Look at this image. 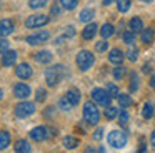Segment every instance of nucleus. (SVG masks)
<instances>
[{"mask_svg":"<svg viewBox=\"0 0 155 153\" xmlns=\"http://www.w3.org/2000/svg\"><path fill=\"white\" fill-rule=\"evenodd\" d=\"M14 113H15V116H18V118H27V116H30V115L35 113V103L27 102V100L17 103V105L14 106Z\"/></svg>","mask_w":155,"mask_h":153,"instance_id":"39448f33","label":"nucleus"},{"mask_svg":"<svg viewBox=\"0 0 155 153\" xmlns=\"http://www.w3.org/2000/svg\"><path fill=\"white\" fill-rule=\"evenodd\" d=\"M128 25H130V30H132V32H135V33L142 32V30L145 28V27H143V22H142L140 17H134V18L128 22Z\"/></svg>","mask_w":155,"mask_h":153,"instance_id":"4be33fe9","label":"nucleus"},{"mask_svg":"<svg viewBox=\"0 0 155 153\" xmlns=\"http://www.w3.org/2000/svg\"><path fill=\"white\" fill-rule=\"evenodd\" d=\"M4 98V92H2V88H0V100Z\"/></svg>","mask_w":155,"mask_h":153,"instance_id":"8fccbe9b","label":"nucleus"},{"mask_svg":"<svg viewBox=\"0 0 155 153\" xmlns=\"http://www.w3.org/2000/svg\"><path fill=\"white\" fill-rule=\"evenodd\" d=\"M48 38H50V33H48L47 30H42V32L35 33V35H28L27 37V43L28 45H40V43L47 42Z\"/></svg>","mask_w":155,"mask_h":153,"instance_id":"1a4fd4ad","label":"nucleus"},{"mask_svg":"<svg viewBox=\"0 0 155 153\" xmlns=\"http://www.w3.org/2000/svg\"><path fill=\"white\" fill-rule=\"evenodd\" d=\"M125 76V67L118 65L117 68H114V78L115 80H122Z\"/></svg>","mask_w":155,"mask_h":153,"instance_id":"473e14b6","label":"nucleus"},{"mask_svg":"<svg viewBox=\"0 0 155 153\" xmlns=\"http://www.w3.org/2000/svg\"><path fill=\"white\" fill-rule=\"evenodd\" d=\"M97 23H88L87 27L84 28V32H82V38L84 40H92L95 37V33H97Z\"/></svg>","mask_w":155,"mask_h":153,"instance_id":"dca6fc26","label":"nucleus"},{"mask_svg":"<svg viewBox=\"0 0 155 153\" xmlns=\"http://www.w3.org/2000/svg\"><path fill=\"white\" fill-rule=\"evenodd\" d=\"M107 143L115 150H122L125 145H127V135L120 130H112L107 136Z\"/></svg>","mask_w":155,"mask_h":153,"instance_id":"20e7f679","label":"nucleus"},{"mask_svg":"<svg viewBox=\"0 0 155 153\" xmlns=\"http://www.w3.org/2000/svg\"><path fill=\"white\" fill-rule=\"evenodd\" d=\"M118 105H120V108H128V106H132V103H134V100L130 98V95H127V93H118Z\"/></svg>","mask_w":155,"mask_h":153,"instance_id":"5701e85b","label":"nucleus"},{"mask_svg":"<svg viewBox=\"0 0 155 153\" xmlns=\"http://www.w3.org/2000/svg\"><path fill=\"white\" fill-rule=\"evenodd\" d=\"M145 150H147V146H145V145H140V148H138V151H145Z\"/></svg>","mask_w":155,"mask_h":153,"instance_id":"09e8293b","label":"nucleus"},{"mask_svg":"<svg viewBox=\"0 0 155 153\" xmlns=\"http://www.w3.org/2000/svg\"><path fill=\"white\" fill-rule=\"evenodd\" d=\"M125 58V53L122 52L120 48H112L110 53H108V60H110V63H115V65H120L122 62H124Z\"/></svg>","mask_w":155,"mask_h":153,"instance_id":"4468645a","label":"nucleus"},{"mask_svg":"<svg viewBox=\"0 0 155 153\" xmlns=\"http://www.w3.org/2000/svg\"><path fill=\"white\" fill-rule=\"evenodd\" d=\"M30 86L27 85V83H15L14 85V96H17V98H28V95H30Z\"/></svg>","mask_w":155,"mask_h":153,"instance_id":"9d476101","label":"nucleus"},{"mask_svg":"<svg viewBox=\"0 0 155 153\" xmlns=\"http://www.w3.org/2000/svg\"><path fill=\"white\" fill-rule=\"evenodd\" d=\"M60 5L65 10H74L78 5V0H60Z\"/></svg>","mask_w":155,"mask_h":153,"instance_id":"c85d7f7f","label":"nucleus"},{"mask_svg":"<svg viewBox=\"0 0 155 153\" xmlns=\"http://www.w3.org/2000/svg\"><path fill=\"white\" fill-rule=\"evenodd\" d=\"M115 33V27L112 25V23H104V25L100 27V35L104 37V38H108V37H112Z\"/></svg>","mask_w":155,"mask_h":153,"instance_id":"b1692460","label":"nucleus"},{"mask_svg":"<svg viewBox=\"0 0 155 153\" xmlns=\"http://www.w3.org/2000/svg\"><path fill=\"white\" fill-rule=\"evenodd\" d=\"M65 73H67V70H65L64 65H60V63L54 65L45 70V82H47L48 86H57L62 82V78L65 76Z\"/></svg>","mask_w":155,"mask_h":153,"instance_id":"f257e3e1","label":"nucleus"},{"mask_svg":"<svg viewBox=\"0 0 155 153\" xmlns=\"http://www.w3.org/2000/svg\"><path fill=\"white\" fill-rule=\"evenodd\" d=\"M142 116H143L145 120H150L152 116H153V103L152 102H147L143 105V108H142Z\"/></svg>","mask_w":155,"mask_h":153,"instance_id":"393cba45","label":"nucleus"},{"mask_svg":"<svg viewBox=\"0 0 155 153\" xmlns=\"http://www.w3.org/2000/svg\"><path fill=\"white\" fill-rule=\"evenodd\" d=\"M14 150L17 153H28V151H32V146L27 140H17L14 145Z\"/></svg>","mask_w":155,"mask_h":153,"instance_id":"a211bd4d","label":"nucleus"},{"mask_svg":"<svg viewBox=\"0 0 155 153\" xmlns=\"http://www.w3.org/2000/svg\"><path fill=\"white\" fill-rule=\"evenodd\" d=\"M140 2H143V3H150L152 0H140Z\"/></svg>","mask_w":155,"mask_h":153,"instance_id":"3c124183","label":"nucleus"},{"mask_svg":"<svg viewBox=\"0 0 155 153\" xmlns=\"http://www.w3.org/2000/svg\"><path fill=\"white\" fill-rule=\"evenodd\" d=\"M127 58L130 60V62H137V58H138V50H137V48H130V50H128V53H127Z\"/></svg>","mask_w":155,"mask_h":153,"instance_id":"4c0bfd02","label":"nucleus"},{"mask_svg":"<svg viewBox=\"0 0 155 153\" xmlns=\"http://www.w3.org/2000/svg\"><path fill=\"white\" fill-rule=\"evenodd\" d=\"M122 38H124V42L127 43V45H132V43L135 42V32H132V30H128V32H124Z\"/></svg>","mask_w":155,"mask_h":153,"instance_id":"c756f323","label":"nucleus"},{"mask_svg":"<svg viewBox=\"0 0 155 153\" xmlns=\"http://www.w3.org/2000/svg\"><path fill=\"white\" fill-rule=\"evenodd\" d=\"M142 70H143V73H148V72H150V65H148V63H145V65H143V68H142Z\"/></svg>","mask_w":155,"mask_h":153,"instance_id":"a18cd8bd","label":"nucleus"},{"mask_svg":"<svg viewBox=\"0 0 155 153\" xmlns=\"http://www.w3.org/2000/svg\"><path fill=\"white\" fill-rule=\"evenodd\" d=\"M45 98H47V90L38 88L37 93H35V100H37V102H45Z\"/></svg>","mask_w":155,"mask_h":153,"instance_id":"c9c22d12","label":"nucleus"},{"mask_svg":"<svg viewBox=\"0 0 155 153\" xmlns=\"http://www.w3.org/2000/svg\"><path fill=\"white\" fill-rule=\"evenodd\" d=\"M107 48H108V42H105V38L102 40V42L95 43V50H97V52H105Z\"/></svg>","mask_w":155,"mask_h":153,"instance_id":"58836bf2","label":"nucleus"},{"mask_svg":"<svg viewBox=\"0 0 155 153\" xmlns=\"http://www.w3.org/2000/svg\"><path fill=\"white\" fill-rule=\"evenodd\" d=\"M62 143H64V146H65L67 150H74V148H77L78 140L74 138V136H70V135H67L64 140H62Z\"/></svg>","mask_w":155,"mask_h":153,"instance_id":"a878e982","label":"nucleus"},{"mask_svg":"<svg viewBox=\"0 0 155 153\" xmlns=\"http://www.w3.org/2000/svg\"><path fill=\"white\" fill-rule=\"evenodd\" d=\"M128 120H130V115H128V112H120L118 113V123H120V126H127Z\"/></svg>","mask_w":155,"mask_h":153,"instance_id":"2f4dec72","label":"nucleus"},{"mask_svg":"<svg viewBox=\"0 0 155 153\" xmlns=\"http://www.w3.org/2000/svg\"><path fill=\"white\" fill-rule=\"evenodd\" d=\"M8 45H10V43H8L7 40L4 38V37H0V55H2L4 52H7V50H8Z\"/></svg>","mask_w":155,"mask_h":153,"instance_id":"ea45409f","label":"nucleus"},{"mask_svg":"<svg viewBox=\"0 0 155 153\" xmlns=\"http://www.w3.org/2000/svg\"><path fill=\"white\" fill-rule=\"evenodd\" d=\"M112 2H117V0H104V2H102V3H104V5L107 7V5H110Z\"/></svg>","mask_w":155,"mask_h":153,"instance_id":"49530a36","label":"nucleus"},{"mask_svg":"<svg viewBox=\"0 0 155 153\" xmlns=\"http://www.w3.org/2000/svg\"><path fill=\"white\" fill-rule=\"evenodd\" d=\"M48 17L42 15V13H35V15H30L27 20H25V27L27 28H40V27L47 25L48 23Z\"/></svg>","mask_w":155,"mask_h":153,"instance_id":"0eeeda50","label":"nucleus"},{"mask_svg":"<svg viewBox=\"0 0 155 153\" xmlns=\"http://www.w3.org/2000/svg\"><path fill=\"white\" fill-rule=\"evenodd\" d=\"M64 96L72 103V106H75V105H78V103H80V92H78V90H75V88L67 90Z\"/></svg>","mask_w":155,"mask_h":153,"instance_id":"2eb2a0df","label":"nucleus"},{"mask_svg":"<svg viewBox=\"0 0 155 153\" xmlns=\"http://www.w3.org/2000/svg\"><path fill=\"white\" fill-rule=\"evenodd\" d=\"M140 33H142L140 38H142V42H143L145 45H150V43L153 42V38H155V32H153V28H143Z\"/></svg>","mask_w":155,"mask_h":153,"instance_id":"6ab92c4d","label":"nucleus"},{"mask_svg":"<svg viewBox=\"0 0 155 153\" xmlns=\"http://www.w3.org/2000/svg\"><path fill=\"white\" fill-rule=\"evenodd\" d=\"M137 88H138V76L135 75V73H132V76H130V85H128V90H130V92H137Z\"/></svg>","mask_w":155,"mask_h":153,"instance_id":"72a5a7b5","label":"nucleus"},{"mask_svg":"<svg viewBox=\"0 0 155 153\" xmlns=\"http://www.w3.org/2000/svg\"><path fill=\"white\" fill-rule=\"evenodd\" d=\"M28 136H30V138L34 140V142L42 143V142H45V140L48 138V130L45 128L44 125H38V126H35V128H32V130H30Z\"/></svg>","mask_w":155,"mask_h":153,"instance_id":"6e6552de","label":"nucleus"},{"mask_svg":"<svg viewBox=\"0 0 155 153\" xmlns=\"http://www.w3.org/2000/svg\"><path fill=\"white\" fill-rule=\"evenodd\" d=\"M94 62H95V57H94V53L88 52V50H80V52L77 53V58H75V63H77V67L82 72L90 70L92 65H94Z\"/></svg>","mask_w":155,"mask_h":153,"instance_id":"7ed1b4c3","label":"nucleus"},{"mask_svg":"<svg viewBox=\"0 0 155 153\" xmlns=\"http://www.w3.org/2000/svg\"><path fill=\"white\" fill-rule=\"evenodd\" d=\"M47 2L48 0H28V7L37 10V8H42L44 5H47Z\"/></svg>","mask_w":155,"mask_h":153,"instance_id":"7c9ffc66","label":"nucleus"},{"mask_svg":"<svg viewBox=\"0 0 155 153\" xmlns=\"http://www.w3.org/2000/svg\"><path fill=\"white\" fill-rule=\"evenodd\" d=\"M150 86H152V88H155V75L150 78Z\"/></svg>","mask_w":155,"mask_h":153,"instance_id":"de8ad7c7","label":"nucleus"},{"mask_svg":"<svg viewBox=\"0 0 155 153\" xmlns=\"http://www.w3.org/2000/svg\"><path fill=\"white\" fill-rule=\"evenodd\" d=\"M107 92L110 93L112 98H117V96H118V88H117L115 83H107Z\"/></svg>","mask_w":155,"mask_h":153,"instance_id":"f704fd0d","label":"nucleus"},{"mask_svg":"<svg viewBox=\"0 0 155 153\" xmlns=\"http://www.w3.org/2000/svg\"><path fill=\"white\" fill-rule=\"evenodd\" d=\"M17 62V52L15 50H7L2 53V65L4 67H12Z\"/></svg>","mask_w":155,"mask_h":153,"instance_id":"ddd939ff","label":"nucleus"},{"mask_svg":"<svg viewBox=\"0 0 155 153\" xmlns=\"http://www.w3.org/2000/svg\"><path fill=\"white\" fill-rule=\"evenodd\" d=\"M15 30V23L14 20L10 18H4V20H0V37H8L12 35Z\"/></svg>","mask_w":155,"mask_h":153,"instance_id":"9b49d317","label":"nucleus"},{"mask_svg":"<svg viewBox=\"0 0 155 153\" xmlns=\"http://www.w3.org/2000/svg\"><path fill=\"white\" fill-rule=\"evenodd\" d=\"M94 17H95V10L94 8H84L80 12V15H78V20L84 22V23H88V22L94 20Z\"/></svg>","mask_w":155,"mask_h":153,"instance_id":"aec40b11","label":"nucleus"},{"mask_svg":"<svg viewBox=\"0 0 155 153\" xmlns=\"http://www.w3.org/2000/svg\"><path fill=\"white\" fill-rule=\"evenodd\" d=\"M104 115H105V118H107V120H114L115 116H118V108H117V106L108 105L107 108H105Z\"/></svg>","mask_w":155,"mask_h":153,"instance_id":"bb28decb","label":"nucleus"},{"mask_svg":"<svg viewBox=\"0 0 155 153\" xmlns=\"http://www.w3.org/2000/svg\"><path fill=\"white\" fill-rule=\"evenodd\" d=\"M74 35H75V28H74L72 25H68V27H67V30L64 32V38H72Z\"/></svg>","mask_w":155,"mask_h":153,"instance_id":"a19ab883","label":"nucleus"},{"mask_svg":"<svg viewBox=\"0 0 155 153\" xmlns=\"http://www.w3.org/2000/svg\"><path fill=\"white\" fill-rule=\"evenodd\" d=\"M32 67L28 65V63H20V65L15 68V75L18 76V78H22V80H28L32 76Z\"/></svg>","mask_w":155,"mask_h":153,"instance_id":"f8f14e48","label":"nucleus"},{"mask_svg":"<svg viewBox=\"0 0 155 153\" xmlns=\"http://www.w3.org/2000/svg\"><path fill=\"white\" fill-rule=\"evenodd\" d=\"M52 58H54V55H52L48 50H42V52H37V53H35V60H37L38 63H42V65H45V63H50Z\"/></svg>","mask_w":155,"mask_h":153,"instance_id":"f3484780","label":"nucleus"},{"mask_svg":"<svg viewBox=\"0 0 155 153\" xmlns=\"http://www.w3.org/2000/svg\"><path fill=\"white\" fill-rule=\"evenodd\" d=\"M92 100H94L97 105H102V106H108L112 102V96L107 90L104 88H94L92 90Z\"/></svg>","mask_w":155,"mask_h":153,"instance_id":"423d86ee","label":"nucleus"},{"mask_svg":"<svg viewBox=\"0 0 155 153\" xmlns=\"http://www.w3.org/2000/svg\"><path fill=\"white\" fill-rule=\"evenodd\" d=\"M50 13H52L54 17L60 15V7H58L57 3H54V5H52V8H50Z\"/></svg>","mask_w":155,"mask_h":153,"instance_id":"37998d69","label":"nucleus"},{"mask_svg":"<svg viewBox=\"0 0 155 153\" xmlns=\"http://www.w3.org/2000/svg\"><path fill=\"white\" fill-rule=\"evenodd\" d=\"M130 5H132L130 0H117V8H118V12H122V13L128 12Z\"/></svg>","mask_w":155,"mask_h":153,"instance_id":"cd10ccee","label":"nucleus"},{"mask_svg":"<svg viewBox=\"0 0 155 153\" xmlns=\"http://www.w3.org/2000/svg\"><path fill=\"white\" fill-rule=\"evenodd\" d=\"M12 138H10V133L5 132V130H2L0 132V151H4V150L8 148V145H10Z\"/></svg>","mask_w":155,"mask_h":153,"instance_id":"412c9836","label":"nucleus"},{"mask_svg":"<svg viewBox=\"0 0 155 153\" xmlns=\"http://www.w3.org/2000/svg\"><path fill=\"white\" fill-rule=\"evenodd\" d=\"M58 106H60V108L64 110V112H68V110L72 108V103H70V102H68V100L64 96V98H62L60 102H58Z\"/></svg>","mask_w":155,"mask_h":153,"instance_id":"e433bc0d","label":"nucleus"},{"mask_svg":"<svg viewBox=\"0 0 155 153\" xmlns=\"http://www.w3.org/2000/svg\"><path fill=\"white\" fill-rule=\"evenodd\" d=\"M84 120L88 125H97L100 122V110L97 108V105L92 102L84 103Z\"/></svg>","mask_w":155,"mask_h":153,"instance_id":"f03ea898","label":"nucleus"},{"mask_svg":"<svg viewBox=\"0 0 155 153\" xmlns=\"http://www.w3.org/2000/svg\"><path fill=\"white\" fill-rule=\"evenodd\" d=\"M102 138H104V128H97L94 132V140L98 142V140H102Z\"/></svg>","mask_w":155,"mask_h":153,"instance_id":"79ce46f5","label":"nucleus"},{"mask_svg":"<svg viewBox=\"0 0 155 153\" xmlns=\"http://www.w3.org/2000/svg\"><path fill=\"white\" fill-rule=\"evenodd\" d=\"M150 143H152V146H155V130L152 132V135H150Z\"/></svg>","mask_w":155,"mask_h":153,"instance_id":"c03bdc74","label":"nucleus"}]
</instances>
